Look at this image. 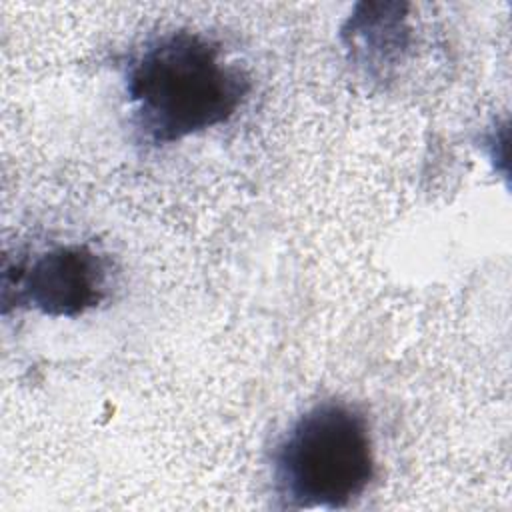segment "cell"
<instances>
[{"label":"cell","mask_w":512,"mask_h":512,"mask_svg":"<svg viewBox=\"0 0 512 512\" xmlns=\"http://www.w3.org/2000/svg\"><path fill=\"white\" fill-rule=\"evenodd\" d=\"M348 18L342 36L350 60L370 76H384L402 62L408 50V26L402 4H360Z\"/></svg>","instance_id":"cell-4"},{"label":"cell","mask_w":512,"mask_h":512,"mask_svg":"<svg viewBox=\"0 0 512 512\" xmlns=\"http://www.w3.org/2000/svg\"><path fill=\"white\" fill-rule=\"evenodd\" d=\"M374 476L368 418L344 400H324L304 410L272 450V488L284 510L348 508Z\"/></svg>","instance_id":"cell-2"},{"label":"cell","mask_w":512,"mask_h":512,"mask_svg":"<svg viewBox=\"0 0 512 512\" xmlns=\"http://www.w3.org/2000/svg\"><path fill=\"white\" fill-rule=\"evenodd\" d=\"M252 82L218 42L174 30L150 40L128 64L126 96L138 138L166 146L228 122Z\"/></svg>","instance_id":"cell-1"},{"label":"cell","mask_w":512,"mask_h":512,"mask_svg":"<svg viewBox=\"0 0 512 512\" xmlns=\"http://www.w3.org/2000/svg\"><path fill=\"white\" fill-rule=\"evenodd\" d=\"M110 288L108 260L88 244H62L6 264L4 312L32 308L52 318H78L104 302Z\"/></svg>","instance_id":"cell-3"}]
</instances>
